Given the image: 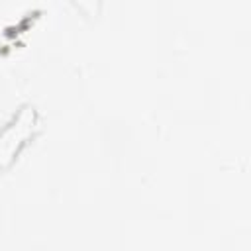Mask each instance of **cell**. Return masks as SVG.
<instances>
[{"label":"cell","instance_id":"obj_1","mask_svg":"<svg viewBox=\"0 0 251 251\" xmlns=\"http://www.w3.org/2000/svg\"><path fill=\"white\" fill-rule=\"evenodd\" d=\"M35 124H37V116L33 108H24L0 131V165H8V161H12L18 155L20 147L31 135Z\"/></svg>","mask_w":251,"mask_h":251}]
</instances>
